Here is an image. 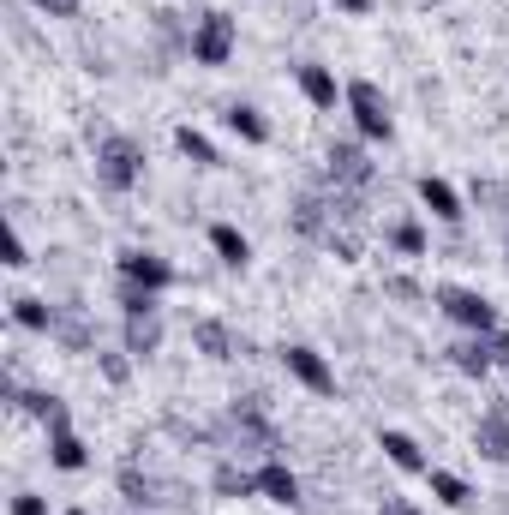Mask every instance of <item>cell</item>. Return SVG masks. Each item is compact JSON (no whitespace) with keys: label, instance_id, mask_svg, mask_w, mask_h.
Returning a JSON list of instances; mask_svg holds the SVG:
<instances>
[{"label":"cell","instance_id":"1","mask_svg":"<svg viewBox=\"0 0 509 515\" xmlns=\"http://www.w3.org/2000/svg\"><path fill=\"white\" fill-rule=\"evenodd\" d=\"M348 108H354V126H360V138H396V120H390V108H384V96H378V84L372 78H354L348 84Z\"/></svg>","mask_w":509,"mask_h":515},{"label":"cell","instance_id":"2","mask_svg":"<svg viewBox=\"0 0 509 515\" xmlns=\"http://www.w3.org/2000/svg\"><path fill=\"white\" fill-rule=\"evenodd\" d=\"M438 306H444L450 324H462V330H474V336H492V330H498L492 300H480L474 288H438Z\"/></svg>","mask_w":509,"mask_h":515},{"label":"cell","instance_id":"3","mask_svg":"<svg viewBox=\"0 0 509 515\" xmlns=\"http://www.w3.org/2000/svg\"><path fill=\"white\" fill-rule=\"evenodd\" d=\"M234 54V18L228 12H204L198 30H192V60L198 66H222Z\"/></svg>","mask_w":509,"mask_h":515},{"label":"cell","instance_id":"4","mask_svg":"<svg viewBox=\"0 0 509 515\" xmlns=\"http://www.w3.org/2000/svg\"><path fill=\"white\" fill-rule=\"evenodd\" d=\"M138 168H144V156H138L132 138H108V144L96 150V174H102L108 192H126V186L138 180Z\"/></svg>","mask_w":509,"mask_h":515},{"label":"cell","instance_id":"5","mask_svg":"<svg viewBox=\"0 0 509 515\" xmlns=\"http://www.w3.org/2000/svg\"><path fill=\"white\" fill-rule=\"evenodd\" d=\"M282 366H288L312 396H336V372L324 366V354H318V348H282Z\"/></svg>","mask_w":509,"mask_h":515},{"label":"cell","instance_id":"6","mask_svg":"<svg viewBox=\"0 0 509 515\" xmlns=\"http://www.w3.org/2000/svg\"><path fill=\"white\" fill-rule=\"evenodd\" d=\"M120 282H138V288H168L174 282V264L156 258V252H120Z\"/></svg>","mask_w":509,"mask_h":515},{"label":"cell","instance_id":"7","mask_svg":"<svg viewBox=\"0 0 509 515\" xmlns=\"http://www.w3.org/2000/svg\"><path fill=\"white\" fill-rule=\"evenodd\" d=\"M300 90H306V102H312V108H336V102L348 96V90L336 84V72H330V66H300Z\"/></svg>","mask_w":509,"mask_h":515},{"label":"cell","instance_id":"8","mask_svg":"<svg viewBox=\"0 0 509 515\" xmlns=\"http://www.w3.org/2000/svg\"><path fill=\"white\" fill-rule=\"evenodd\" d=\"M420 204H426L438 222H462V198H456V186H450V180H438V174H426V180H420Z\"/></svg>","mask_w":509,"mask_h":515},{"label":"cell","instance_id":"9","mask_svg":"<svg viewBox=\"0 0 509 515\" xmlns=\"http://www.w3.org/2000/svg\"><path fill=\"white\" fill-rule=\"evenodd\" d=\"M48 462L66 468V474H78V468L90 462V450H84V438H78L72 426H54V432H48Z\"/></svg>","mask_w":509,"mask_h":515},{"label":"cell","instance_id":"10","mask_svg":"<svg viewBox=\"0 0 509 515\" xmlns=\"http://www.w3.org/2000/svg\"><path fill=\"white\" fill-rule=\"evenodd\" d=\"M258 492H264L270 504H288V510L300 504V480L288 474V462H264V468H258Z\"/></svg>","mask_w":509,"mask_h":515},{"label":"cell","instance_id":"11","mask_svg":"<svg viewBox=\"0 0 509 515\" xmlns=\"http://www.w3.org/2000/svg\"><path fill=\"white\" fill-rule=\"evenodd\" d=\"M210 246H216V258H222L228 270H246V258H252V246H246V234H240L234 222H216V228H210Z\"/></svg>","mask_w":509,"mask_h":515},{"label":"cell","instance_id":"12","mask_svg":"<svg viewBox=\"0 0 509 515\" xmlns=\"http://www.w3.org/2000/svg\"><path fill=\"white\" fill-rule=\"evenodd\" d=\"M378 450H384L402 474H426V450H420L408 432H384V438H378Z\"/></svg>","mask_w":509,"mask_h":515},{"label":"cell","instance_id":"13","mask_svg":"<svg viewBox=\"0 0 509 515\" xmlns=\"http://www.w3.org/2000/svg\"><path fill=\"white\" fill-rule=\"evenodd\" d=\"M450 360H456V372H468V378H486V372H492V342H486V336H474V342H456V348H450Z\"/></svg>","mask_w":509,"mask_h":515},{"label":"cell","instance_id":"14","mask_svg":"<svg viewBox=\"0 0 509 515\" xmlns=\"http://www.w3.org/2000/svg\"><path fill=\"white\" fill-rule=\"evenodd\" d=\"M228 132H234V138H246V144H264V138H270V120H264L258 108L234 102V108H228Z\"/></svg>","mask_w":509,"mask_h":515},{"label":"cell","instance_id":"15","mask_svg":"<svg viewBox=\"0 0 509 515\" xmlns=\"http://www.w3.org/2000/svg\"><path fill=\"white\" fill-rule=\"evenodd\" d=\"M174 150H180L186 162H198V168H216V144H210L198 126H180V132H174Z\"/></svg>","mask_w":509,"mask_h":515},{"label":"cell","instance_id":"16","mask_svg":"<svg viewBox=\"0 0 509 515\" xmlns=\"http://www.w3.org/2000/svg\"><path fill=\"white\" fill-rule=\"evenodd\" d=\"M330 174H336V180H354V186L372 180V168H366V156H360L354 144H336V150H330Z\"/></svg>","mask_w":509,"mask_h":515},{"label":"cell","instance_id":"17","mask_svg":"<svg viewBox=\"0 0 509 515\" xmlns=\"http://www.w3.org/2000/svg\"><path fill=\"white\" fill-rule=\"evenodd\" d=\"M156 342H162V324H156V312L150 318H126V354H156Z\"/></svg>","mask_w":509,"mask_h":515},{"label":"cell","instance_id":"18","mask_svg":"<svg viewBox=\"0 0 509 515\" xmlns=\"http://www.w3.org/2000/svg\"><path fill=\"white\" fill-rule=\"evenodd\" d=\"M480 450H486L492 462H509V420H504V408L480 420Z\"/></svg>","mask_w":509,"mask_h":515},{"label":"cell","instance_id":"19","mask_svg":"<svg viewBox=\"0 0 509 515\" xmlns=\"http://www.w3.org/2000/svg\"><path fill=\"white\" fill-rule=\"evenodd\" d=\"M426 480H432V498H438V504H450V510H462V504H468V486H462L456 474H444V468H426Z\"/></svg>","mask_w":509,"mask_h":515},{"label":"cell","instance_id":"20","mask_svg":"<svg viewBox=\"0 0 509 515\" xmlns=\"http://www.w3.org/2000/svg\"><path fill=\"white\" fill-rule=\"evenodd\" d=\"M120 312H126V318H150V312H156V288L120 282Z\"/></svg>","mask_w":509,"mask_h":515},{"label":"cell","instance_id":"21","mask_svg":"<svg viewBox=\"0 0 509 515\" xmlns=\"http://www.w3.org/2000/svg\"><path fill=\"white\" fill-rule=\"evenodd\" d=\"M216 492H222V498H252V492H258V474H240V468H216Z\"/></svg>","mask_w":509,"mask_h":515},{"label":"cell","instance_id":"22","mask_svg":"<svg viewBox=\"0 0 509 515\" xmlns=\"http://www.w3.org/2000/svg\"><path fill=\"white\" fill-rule=\"evenodd\" d=\"M12 318H18L24 330H48V324H54V312H48L42 300H12Z\"/></svg>","mask_w":509,"mask_h":515},{"label":"cell","instance_id":"23","mask_svg":"<svg viewBox=\"0 0 509 515\" xmlns=\"http://www.w3.org/2000/svg\"><path fill=\"white\" fill-rule=\"evenodd\" d=\"M390 240H396V252H408V258H420V252H426V228H420V222H396V234H390Z\"/></svg>","mask_w":509,"mask_h":515},{"label":"cell","instance_id":"24","mask_svg":"<svg viewBox=\"0 0 509 515\" xmlns=\"http://www.w3.org/2000/svg\"><path fill=\"white\" fill-rule=\"evenodd\" d=\"M198 348L216 354V360H228V330L222 324H198Z\"/></svg>","mask_w":509,"mask_h":515},{"label":"cell","instance_id":"25","mask_svg":"<svg viewBox=\"0 0 509 515\" xmlns=\"http://www.w3.org/2000/svg\"><path fill=\"white\" fill-rule=\"evenodd\" d=\"M120 492H126L132 504H144V498H150V480H138V468H126V474H120Z\"/></svg>","mask_w":509,"mask_h":515},{"label":"cell","instance_id":"26","mask_svg":"<svg viewBox=\"0 0 509 515\" xmlns=\"http://www.w3.org/2000/svg\"><path fill=\"white\" fill-rule=\"evenodd\" d=\"M36 12H54V18H72L78 12V0H30Z\"/></svg>","mask_w":509,"mask_h":515},{"label":"cell","instance_id":"27","mask_svg":"<svg viewBox=\"0 0 509 515\" xmlns=\"http://www.w3.org/2000/svg\"><path fill=\"white\" fill-rule=\"evenodd\" d=\"M12 515H48V504H42V498H30V492H24V498H12Z\"/></svg>","mask_w":509,"mask_h":515},{"label":"cell","instance_id":"28","mask_svg":"<svg viewBox=\"0 0 509 515\" xmlns=\"http://www.w3.org/2000/svg\"><path fill=\"white\" fill-rule=\"evenodd\" d=\"M6 264H24V240H18V228L6 234Z\"/></svg>","mask_w":509,"mask_h":515},{"label":"cell","instance_id":"29","mask_svg":"<svg viewBox=\"0 0 509 515\" xmlns=\"http://www.w3.org/2000/svg\"><path fill=\"white\" fill-rule=\"evenodd\" d=\"M102 372H108V378L120 384V378H126V360H120V354H102Z\"/></svg>","mask_w":509,"mask_h":515},{"label":"cell","instance_id":"30","mask_svg":"<svg viewBox=\"0 0 509 515\" xmlns=\"http://www.w3.org/2000/svg\"><path fill=\"white\" fill-rule=\"evenodd\" d=\"M486 342H492V360H504V366H509V336H498V330H492Z\"/></svg>","mask_w":509,"mask_h":515},{"label":"cell","instance_id":"31","mask_svg":"<svg viewBox=\"0 0 509 515\" xmlns=\"http://www.w3.org/2000/svg\"><path fill=\"white\" fill-rule=\"evenodd\" d=\"M384 515H420V510H414V504H402V498H396V504H384Z\"/></svg>","mask_w":509,"mask_h":515},{"label":"cell","instance_id":"32","mask_svg":"<svg viewBox=\"0 0 509 515\" xmlns=\"http://www.w3.org/2000/svg\"><path fill=\"white\" fill-rule=\"evenodd\" d=\"M342 6H348V12H366V6H372V0H342Z\"/></svg>","mask_w":509,"mask_h":515},{"label":"cell","instance_id":"33","mask_svg":"<svg viewBox=\"0 0 509 515\" xmlns=\"http://www.w3.org/2000/svg\"><path fill=\"white\" fill-rule=\"evenodd\" d=\"M72 515H90V510H72Z\"/></svg>","mask_w":509,"mask_h":515}]
</instances>
